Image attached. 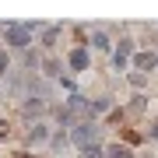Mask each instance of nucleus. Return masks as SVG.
I'll list each match as a JSON object with an SVG mask.
<instances>
[{"label": "nucleus", "mask_w": 158, "mask_h": 158, "mask_svg": "<svg viewBox=\"0 0 158 158\" xmlns=\"http://www.w3.org/2000/svg\"><path fill=\"white\" fill-rule=\"evenodd\" d=\"M95 141H98V127L91 123V119H88V123H81V127H74V144H81V151L91 148Z\"/></svg>", "instance_id": "f03ea898"}, {"label": "nucleus", "mask_w": 158, "mask_h": 158, "mask_svg": "<svg viewBox=\"0 0 158 158\" xmlns=\"http://www.w3.org/2000/svg\"><path fill=\"white\" fill-rule=\"evenodd\" d=\"M4 35H7V46H18V49H25L32 42V28L28 25H7Z\"/></svg>", "instance_id": "f257e3e1"}, {"label": "nucleus", "mask_w": 158, "mask_h": 158, "mask_svg": "<svg viewBox=\"0 0 158 158\" xmlns=\"http://www.w3.org/2000/svg\"><path fill=\"white\" fill-rule=\"evenodd\" d=\"M7 67H11V63H7V53H0V77L7 74Z\"/></svg>", "instance_id": "2eb2a0df"}, {"label": "nucleus", "mask_w": 158, "mask_h": 158, "mask_svg": "<svg viewBox=\"0 0 158 158\" xmlns=\"http://www.w3.org/2000/svg\"><path fill=\"white\" fill-rule=\"evenodd\" d=\"M56 35H60L56 28H49V32H46V39H42V42H46V46H53V42H56Z\"/></svg>", "instance_id": "4468645a"}, {"label": "nucleus", "mask_w": 158, "mask_h": 158, "mask_svg": "<svg viewBox=\"0 0 158 158\" xmlns=\"http://www.w3.org/2000/svg\"><path fill=\"white\" fill-rule=\"evenodd\" d=\"M134 63H137L141 70H151L155 63H158V56H155V53H137V56H134Z\"/></svg>", "instance_id": "39448f33"}, {"label": "nucleus", "mask_w": 158, "mask_h": 158, "mask_svg": "<svg viewBox=\"0 0 158 158\" xmlns=\"http://www.w3.org/2000/svg\"><path fill=\"white\" fill-rule=\"evenodd\" d=\"M91 109H95V113H106V109H109V98H95V106H91Z\"/></svg>", "instance_id": "f8f14e48"}, {"label": "nucleus", "mask_w": 158, "mask_h": 158, "mask_svg": "<svg viewBox=\"0 0 158 158\" xmlns=\"http://www.w3.org/2000/svg\"><path fill=\"white\" fill-rule=\"evenodd\" d=\"M151 137H155V141H158V123H155V130H151Z\"/></svg>", "instance_id": "f3484780"}, {"label": "nucleus", "mask_w": 158, "mask_h": 158, "mask_svg": "<svg viewBox=\"0 0 158 158\" xmlns=\"http://www.w3.org/2000/svg\"><path fill=\"white\" fill-rule=\"evenodd\" d=\"M0 137H7V123H4V119H0Z\"/></svg>", "instance_id": "dca6fc26"}, {"label": "nucleus", "mask_w": 158, "mask_h": 158, "mask_svg": "<svg viewBox=\"0 0 158 158\" xmlns=\"http://www.w3.org/2000/svg\"><path fill=\"white\" fill-rule=\"evenodd\" d=\"M70 67H74V70H85V67H88V53H85V49H74V53H70Z\"/></svg>", "instance_id": "423d86ee"}, {"label": "nucleus", "mask_w": 158, "mask_h": 158, "mask_svg": "<svg viewBox=\"0 0 158 158\" xmlns=\"http://www.w3.org/2000/svg\"><path fill=\"white\" fill-rule=\"evenodd\" d=\"M81 158H102V151H98L95 144H91V148H85V151H81Z\"/></svg>", "instance_id": "9b49d317"}, {"label": "nucleus", "mask_w": 158, "mask_h": 158, "mask_svg": "<svg viewBox=\"0 0 158 158\" xmlns=\"http://www.w3.org/2000/svg\"><path fill=\"white\" fill-rule=\"evenodd\" d=\"M67 113H70V116H77V113H88V116H91V106H88V102L81 98V95H70V102H67Z\"/></svg>", "instance_id": "20e7f679"}, {"label": "nucleus", "mask_w": 158, "mask_h": 158, "mask_svg": "<svg viewBox=\"0 0 158 158\" xmlns=\"http://www.w3.org/2000/svg\"><path fill=\"white\" fill-rule=\"evenodd\" d=\"M35 113H42V102H28L25 106V116H35Z\"/></svg>", "instance_id": "1a4fd4ad"}, {"label": "nucleus", "mask_w": 158, "mask_h": 158, "mask_svg": "<svg viewBox=\"0 0 158 158\" xmlns=\"http://www.w3.org/2000/svg\"><path fill=\"white\" fill-rule=\"evenodd\" d=\"M134 53V42L130 39H119V49H116V56H113V63H116V70H123L127 67V56Z\"/></svg>", "instance_id": "7ed1b4c3"}, {"label": "nucleus", "mask_w": 158, "mask_h": 158, "mask_svg": "<svg viewBox=\"0 0 158 158\" xmlns=\"http://www.w3.org/2000/svg\"><path fill=\"white\" fill-rule=\"evenodd\" d=\"M46 134H49V130H46L42 123H35V127L28 130V141H35V144H39V141H46Z\"/></svg>", "instance_id": "0eeeda50"}, {"label": "nucleus", "mask_w": 158, "mask_h": 158, "mask_svg": "<svg viewBox=\"0 0 158 158\" xmlns=\"http://www.w3.org/2000/svg\"><path fill=\"white\" fill-rule=\"evenodd\" d=\"M106 155H109V158H134V155H130V148H123V144H113Z\"/></svg>", "instance_id": "6e6552de"}, {"label": "nucleus", "mask_w": 158, "mask_h": 158, "mask_svg": "<svg viewBox=\"0 0 158 158\" xmlns=\"http://www.w3.org/2000/svg\"><path fill=\"white\" fill-rule=\"evenodd\" d=\"M46 74H60V63L56 60H46Z\"/></svg>", "instance_id": "ddd939ff"}, {"label": "nucleus", "mask_w": 158, "mask_h": 158, "mask_svg": "<svg viewBox=\"0 0 158 158\" xmlns=\"http://www.w3.org/2000/svg\"><path fill=\"white\" fill-rule=\"evenodd\" d=\"M91 42H95V49H109V39H106V35H102V32H98V35H95V39H91Z\"/></svg>", "instance_id": "9d476101"}]
</instances>
